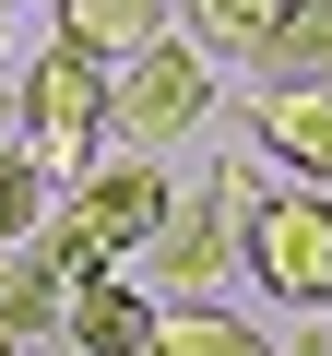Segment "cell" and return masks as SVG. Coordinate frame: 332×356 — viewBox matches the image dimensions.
I'll list each match as a JSON object with an SVG mask.
<instances>
[{
	"label": "cell",
	"instance_id": "1",
	"mask_svg": "<svg viewBox=\"0 0 332 356\" xmlns=\"http://www.w3.org/2000/svg\"><path fill=\"white\" fill-rule=\"evenodd\" d=\"M13 143H24V166L48 178V191H72V178L107 154V60H83V48H36L24 60V83H13Z\"/></svg>",
	"mask_w": 332,
	"mask_h": 356
},
{
	"label": "cell",
	"instance_id": "2",
	"mask_svg": "<svg viewBox=\"0 0 332 356\" xmlns=\"http://www.w3.org/2000/svg\"><path fill=\"white\" fill-rule=\"evenodd\" d=\"M166 202H179V191H166L154 154H95L72 191H48V226H36V238H48L72 273H107V261H131V250L154 238Z\"/></svg>",
	"mask_w": 332,
	"mask_h": 356
},
{
	"label": "cell",
	"instance_id": "3",
	"mask_svg": "<svg viewBox=\"0 0 332 356\" xmlns=\"http://www.w3.org/2000/svg\"><path fill=\"white\" fill-rule=\"evenodd\" d=\"M238 261L261 273V297L285 309H332V191H249L238 214Z\"/></svg>",
	"mask_w": 332,
	"mask_h": 356
},
{
	"label": "cell",
	"instance_id": "4",
	"mask_svg": "<svg viewBox=\"0 0 332 356\" xmlns=\"http://www.w3.org/2000/svg\"><path fill=\"white\" fill-rule=\"evenodd\" d=\"M202 119H214V60H202L190 36H154V48H131V60L107 72V131H119L131 154L179 143V131H202Z\"/></svg>",
	"mask_w": 332,
	"mask_h": 356
},
{
	"label": "cell",
	"instance_id": "5",
	"mask_svg": "<svg viewBox=\"0 0 332 356\" xmlns=\"http://www.w3.org/2000/svg\"><path fill=\"white\" fill-rule=\"evenodd\" d=\"M142 261H154V297H214L226 285V261H238V202H166L154 214V238H142Z\"/></svg>",
	"mask_w": 332,
	"mask_h": 356
},
{
	"label": "cell",
	"instance_id": "6",
	"mask_svg": "<svg viewBox=\"0 0 332 356\" xmlns=\"http://www.w3.org/2000/svg\"><path fill=\"white\" fill-rule=\"evenodd\" d=\"M249 131H261V154L297 178V191H332V72L320 83H261Z\"/></svg>",
	"mask_w": 332,
	"mask_h": 356
},
{
	"label": "cell",
	"instance_id": "7",
	"mask_svg": "<svg viewBox=\"0 0 332 356\" xmlns=\"http://www.w3.org/2000/svg\"><path fill=\"white\" fill-rule=\"evenodd\" d=\"M60 332H72L83 356H142V332H154V297H142V285H119V261H107V273H72V297H60Z\"/></svg>",
	"mask_w": 332,
	"mask_h": 356
},
{
	"label": "cell",
	"instance_id": "8",
	"mask_svg": "<svg viewBox=\"0 0 332 356\" xmlns=\"http://www.w3.org/2000/svg\"><path fill=\"white\" fill-rule=\"evenodd\" d=\"M238 60H249L261 83H320V72H332V0H273Z\"/></svg>",
	"mask_w": 332,
	"mask_h": 356
},
{
	"label": "cell",
	"instance_id": "9",
	"mask_svg": "<svg viewBox=\"0 0 332 356\" xmlns=\"http://www.w3.org/2000/svg\"><path fill=\"white\" fill-rule=\"evenodd\" d=\"M60 297H72V261L48 250V238H13V250H0V332H48L60 321Z\"/></svg>",
	"mask_w": 332,
	"mask_h": 356
},
{
	"label": "cell",
	"instance_id": "10",
	"mask_svg": "<svg viewBox=\"0 0 332 356\" xmlns=\"http://www.w3.org/2000/svg\"><path fill=\"white\" fill-rule=\"evenodd\" d=\"M142 356H273L238 309H214V297H154V332H142Z\"/></svg>",
	"mask_w": 332,
	"mask_h": 356
},
{
	"label": "cell",
	"instance_id": "11",
	"mask_svg": "<svg viewBox=\"0 0 332 356\" xmlns=\"http://www.w3.org/2000/svg\"><path fill=\"white\" fill-rule=\"evenodd\" d=\"M166 36V0H60V48H83V60H131V48H154Z\"/></svg>",
	"mask_w": 332,
	"mask_h": 356
},
{
	"label": "cell",
	"instance_id": "12",
	"mask_svg": "<svg viewBox=\"0 0 332 356\" xmlns=\"http://www.w3.org/2000/svg\"><path fill=\"white\" fill-rule=\"evenodd\" d=\"M261 13H273V0H179V24H190V48H202V60L249 48V36H261Z\"/></svg>",
	"mask_w": 332,
	"mask_h": 356
},
{
	"label": "cell",
	"instance_id": "13",
	"mask_svg": "<svg viewBox=\"0 0 332 356\" xmlns=\"http://www.w3.org/2000/svg\"><path fill=\"white\" fill-rule=\"evenodd\" d=\"M36 226H48V178H36L24 154H0V250L36 238Z\"/></svg>",
	"mask_w": 332,
	"mask_h": 356
},
{
	"label": "cell",
	"instance_id": "14",
	"mask_svg": "<svg viewBox=\"0 0 332 356\" xmlns=\"http://www.w3.org/2000/svg\"><path fill=\"white\" fill-rule=\"evenodd\" d=\"M0 154H24V143H13V95H0Z\"/></svg>",
	"mask_w": 332,
	"mask_h": 356
},
{
	"label": "cell",
	"instance_id": "15",
	"mask_svg": "<svg viewBox=\"0 0 332 356\" xmlns=\"http://www.w3.org/2000/svg\"><path fill=\"white\" fill-rule=\"evenodd\" d=\"M297 356H320V332H297Z\"/></svg>",
	"mask_w": 332,
	"mask_h": 356
},
{
	"label": "cell",
	"instance_id": "16",
	"mask_svg": "<svg viewBox=\"0 0 332 356\" xmlns=\"http://www.w3.org/2000/svg\"><path fill=\"white\" fill-rule=\"evenodd\" d=\"M0 356H13V332H0Z\"/></svg>",
	"mask_w": 332,
	"mask_h": 356
},
{
	"label": "cell",
	"instance_id": "17",
	"mask_svg": "<svg viewBox=\"0 0 332 356\" xmlns=\"http://www.w3.org/2000/svg\"><path fill=\"white\" fill-rule=\"evenodd\" d=\"M0 13H13V0H0Z\"/></svg>",
	"mask_w": 332,
	"mask_h": 356
},
{
	"label": "cell",
	"instance_id": "18",
	"mask_svg": "<svg viewBox=\"0 0 332 356\" xmlns=\"http://www.w3.org/2000/svg\"><path fill=\"white\" fill-rule=\"evenodd\" d=\"M0 24H13V13H0Z\"/></svg>",
	"mask_w": 332,
	"mask_h": 356
}]
</instances>
